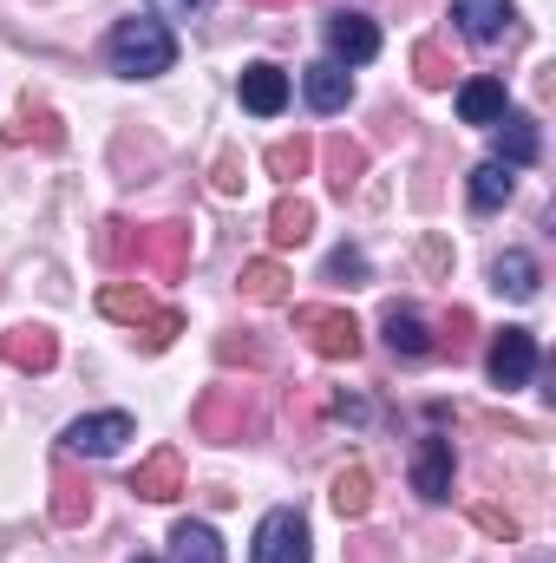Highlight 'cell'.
<instances>
[{
  "instance_id": "cell-15",
  "label": "cell",
  "mask_w": 556,
  "mask_h": 563,
  "mask_svg": "<svg viewBox=\"0 0 556 563\" xmlns=\"http://www.w3.org/2000/svg\"><path fill=\"white\" fill-rule=\"evenodd\" d=\"M132 492H138V498H177V492H184V465H177V452L144 459L138 472H132Z\"/></svg>"
},
{
  "instance_id": "cell-25",
  "label": "cell",
  "mask_w": 556,
  "mask_h": 563,
  "mask_svg": "<svg viewBox=\"0 0 556 563\" xmlns=\"http://www.w3.org/2000/svg\"><path fill=\"white\" fill-rule=\"evenodd\" d=\"M327 282L360 288V282H367V256H360V250H334V256H327Z\"/></svg>"
},
{
  "instance_id": "cell-9",
  "label": "cell",
  "mask_w": 556,
  "mask_h": 563,
  "mask_svg": "<svg viewBox=\"0 0 556 563\" xmlns=\"http://www.w3.org/2000/svg\"><path fill=\"white\" fill-rule=\"evenodd\" d=\"M413 492H419V498H432V505H445V498H452V439H425V445H419Z\"/></svg>"
},
{
  "instance_id": "cell-3",
  "label": "cell",
  "mask_w": 556,
  "mask_h": 563,
  "mask_svg": "<svg viewBox=\"0 0 556 563\" xmlns=\"http://www.w3.org/2000/svg\"><path fill=\"white\" fill-rule=\"evenodd\" d=\"M294 328L308 334V347L321 361H354L360 354V328L347 308H294Z\"/></svg>"
},
{
  "instance_id": "cell-6",
  "label": "cell",
  "mask_w": 556,
  "mask_h": 563,
  "mask_svg": "<svg viewBox=\"0 0 556 563\" xmlns=\"http://www.w3.org/2000/svg\"><path fill=\"white\" fill-rule=\"evenodd\" d=\"M327 46H334V66H367L380 53V26L367 13H327Z\"/></svg>"
},
{
  "instance_id": "cell-22",
  "label": "cell",
  "mask_w": 556,
  "mask_h": 563,
  "mask_svg": "<svg viewBox=\"0 0 556 563\" xmlns=\"http://www.w3.org/2000/svg\"><path fill=\"white\" fill-rule=\"evenodd\" d=\"M243 295H249V301H281V295H288V276H281L276 263H249V269H243Z\"/></svg>"
},
{
  "instance_id": "cell-16",
  "label": "cell",
  "mask_w": 556,
  "mask_h": 563,
  "mask_svg": "<svg viewBox=\"0 0 556 563\" xmlns=\"http://www.w3.org/2000/svg\"><path fill=\"white\" fill-rule=\"evenodd\" d=\"M170 551H177V563H223V538H216L210 525L184 518V525L170 531Z\"/></svg>"
},
{
  "instance_id": "cell-21",
  "label": "cell",
  "mask_w": 556,
  "mask_h": 563,
  "mask_svg": "<svg viewBox=\"0 0 556 563\" xmlns=\"http://www.w3.org/2000/svg\"><path fill=\"white\" fill-rule=\"evenodd\" d=\"M308 223H314V210H308L301 197H281L276 217H269V236H276L281 250H288V243H301V236H308Z\"/></svg>"
},
{
  "instance_id": "cell-19",
  "label": "cell",
  "mask_w": 556,
  "mask_h": 563,
  "mask_svg": "<svg viewBox=\"0 0 556 563\" xmlns=\"http://www.w3.org/2000/svg\"><path fill=\"white\" fill-rule=\"evenodd\" d=\"M99 308H105L112 321H144V328H151V321L164 314V308H151V295H144V288H119V282H112V288L99 295Z\"/></svg>"
},
{
  "instance_id": "cell-17",
  "label": "cell",
  "mask_w": 556,
  "mask_h": 563,
  "mask_svg": "<svg viewBox=\"0 0 556 563\" xmlns=\"http://www.w3.org/2000/svg\"><path fill=\"white\" fill-rule=\"evenodd\" d=\"M7 361H13V367H53V361H59V341H53L46 328H13V334H7Z\"/></svg>"
},
{
  "instance_id": "cell-27",
  "label": "cell",
  "mask_w": 556,
  "mask_h": 563,
  "mask_svg": "<svg viewBox=\"0 0 556 563\" xmlns=\"http://www.w3.org/2000/svg\"><path fill=\"white\" fill-rule=\"evenodd\" d=\"M157 13H197V7H210V0H151Z\"/></svg>"
},
{
  "instance_id": "cell-12",
  "label": "cell",
  "mask_w": 556,
  "mask_h": 563,
  "mask_svg": "<svg viewBox=\"0 0 556 563\" xmlns=\"http://www.w3.org/2000/svg\"><path fill=\"white\" fill-rule=\"evenodd\" d=\"M452 20L465 40H498L511 26V0H452Z\"/></svg>"
},
{
  "instance_id": "cell-18",
  "label": "cell",
  "mask_w": 556,
  "mask_h": 563,
  "mask_svg": "<svg viewBox=\"0 0 556 563\" xmlns=\"http://www.w3.org/2000/svg\"><path fill=\"white\" fill-rule=\"evenodd\" d=\"M511 190H518L511 164H498V157H491V164H478V170H471V203H478V210H498V203H511Z\"/></svg>"
},
{
  "instance_id": "cell-5",
  "label": "cell",
  "mask_w": 556,
  "mask_h": 563,
  "mask_svg": "<svg viewBox=\"0 0 556 563\" xmlns=\"http://www.w3.org/2000/svg\"><path fill=\"white\" fill-rule=\"evenodd\" d=\"M125 439H138L132 413H86L66 426V452H79V459H112Z\"/></svg>"
},
{
  "instance_id": "cell-26",
  "label": "cell",
  "mask_w": 556,
  "mask_h": 563,
  "mask_svg": "<svg viewBox=\"0 0 556 563\" xmlns=\"http://www.w3.org/2000/svg\"><path fill=\"white\" fill-rule=\"evenodd\" d=\"M419 79H425V86H445V66H438V53H432V46L419 53Z\"/></svg>"
},
{
  "instance_id": "cell-20",
  "label": "cell",
  "mask_w": 556,
  "mask_h": 563,
  "mask_svg": "<svg viewBox=\"0 0 556 563\" xmlns=\"http://www.w3.org/2000/svg\"><path fill=\"white\" fill-rule=\"evenodd\" d=\"M367 485H374V478H367L360 465H354V472H341V478H334V511H341V518H367V505H374V492H367Z\"/></svg>"
},
{
  "instance_id": "cell-2",
  "label": "cell",
  "mask_w": 556,
  "mask_h": 563,
  "mask_svg": "<svg viewBox=\"0 0 556 563\" xmlns=\"http://www.w3.org/2000/svg\"><path fill=\"white\" fill-rule=\"evenodd\" d=\"M249 563H314V538H308V518L294 505H276L263 525H256V544Z\"/></svg>"
},
{
  "instance_id": "cell-11",
  "label": "cell",
  "mask_w": 556,
  "mask_h": 563,
  "mask_svg": "<svg viewBox=\"0 0 556 563\" xmlns=\"http://www.w3.org/2000/svg\"><path fill=\"white\" fill-rule=\"evenodd\" d=\"M491 132H498V164H511V170H518V164H537V151H544V139H537V119L504 112Z\"/></svg>"
},
{
  "instance_id": "cell-1",
  "label": "cell",
  "mask_w": 556,
  "mask_h": 563,
  "mask_svg": "<svg viewBox=\"0 0 556 563\" xmlns=\"http://www.w3.org/2000/svg\"><path fill=\"white\" fill-rule=\"evenodd\" d=\"M105 59H112V73L119 79H157V73H170L177 66V40H170V26L164 20H119L112 26V40H105Z\"/></svg>"
},
{
  "instance_id": "cell-28",
  "label": "cell",
  "mask_w": 556,
  "mask_h": 563,
  "mask_svg": "<svg viewBox=\"0 0 556 563\" xmlns=\"http://www.w3.org/2000/svg\"><path fill=\"white\" fill-rule=\"evenodd\" d=\"M138 563H157V558H138Z\"/></svg>"
},
{
  "instance_id": "cell-24",
  "label": "cell",
  "mask_w": 556,
  "mask_h": 563,
  "mask_svg": "<svg viewBox=\"0 0 556 563\" xmlns=\"http://www.w3.org/2000/svg\"><path fill=\"white\" fill-rule=\"evenodd\" d=\"M308 164H314V144L308 139H281L276 151H269V170H276V177H308Z\"/></svg>"
},
{
  "instance_id": "cell-8",
  "label": "cell",
  "mask_w": 556,
  "mask_h": 563,
  "mask_svg": "<svg viewBox=\"0 0 556 563\" xmlns=\"http://www.w3.org/2000/svg\"><path fill=\"white\" fill-rule=\"evenodd\" d=\"M301 99H308L314 112H347V99H354V79H347V66H334V59H314V66L301 73Z\"/></svg>"
},
{
  "instance_id": "cell-23",
  "label": "cell",
  "mask_w": 556,
  "mask_h": 563,
  "mask_svg": "<svg viewBox=\"0 0 556 563\" xmlns=\"http://www.w3.org/2000/svg\"><path fill=\"white\" fill-rule=\"evenodd\" d=\"M327 164H334V190L347 197V190H354V177H360V164H367V151H360V144H347V139H334V144H327Z\"/></svg>"
},
{
  "instance_id": "cell-13",
  "label": "cell",
  "mask_w": 556,
  "mask_h": 563,
  "mask_svg": "<svg viewBox=\"0 0 556 563\" xmlns=\"http://www.w3.org/2000/svg\"><path fill=\"white\" fill-rule=\"evenodd\" d=\"M491 282H498V295L531 301V295H537V282H544V269H537V256H531V250H504V256L491 263Z\"/></svg>"
},
{
  "instance_id": "cell-4",
  "label": "cell",
  "mask_w": 556,
  "mask_h": 563,
  "mask_svg": "<svg viewBox=\"0 0 556 563\" xmlns=\"http://www.w3.org/2000/svg\"><path fill=\"white\" fill-rule=\"evenodd\" d=\"M485 374H491V387H531V374H537V334L531 328H498V341H491V354H485Z\"/></svg>"
},
{
  "instance_id": "cell-14",
  "label": "cell",
  "mask_w": 556,
  "mask_h": 563,
  "mask_svg": "<svg viewBox=\"0 0 556 563\" xmlns=\"http://www.w3.org/2000/svg\"><path fill=\"white\" fill-rule=\"evenodd\" d=\"M380 328H387V347H393V354H407V361H425V354H432V328H425L419 308H387Z\"/></svg>"
},
{
  "instance_id": "cell-7",
  "label": "cell",
  "mask_w": 556,
  "mask_h": 563,
  "mask_svg": "<svg viewBox=\"0 0 556 563\" xmlns=\"http://www.w3.org/2000/svg\"><path fill=\"white\" fill-rule=\"evenodd\" d=\"M236 92H243V112L276 119L281 106H288V73H281V66H269V59H256V66H243Z\"/></svg>"
},
{
  "instance_id": "cell-10",
  "label": "cell",
  "mask_w": 556,
  "mask_h": 563,
  "mask_svg": "<svg viewBox=\"0 0 556 563\" xmlns=\"http://www.w3.org/2000/svg\"><path fill=\"white\" fill-rule=\"evenodd\" d=\"M504 112H511L504 79H465V86H458V119H465V125H485V132H491Z\"/></svg>"
}]
</instances>
